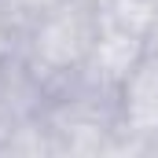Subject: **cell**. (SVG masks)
Instances as JSON below:
<instances>
[{"mask_svg": "<svg viewBox=\"0 0 158 158\" xmlns=\"http://www.w3.org/2000/svg\"><path fill=\"white\" fill-rule=\"evenodd\" d=\"M59 0H0V11L11 19V26L19 30V37H22V30L33 22V19H40L44 11H52Z\"/></svg>", "mask_w": 158, "mask_h": 158, "instance_id": "8992f818", "label": "cell"}, {"mask_svg": "<svg viewBox=\"0 0 158 158\" xmlns=\"http://www.w3.org/2000/svg\"><path fill=\"white\" fill-rule=\"evenodd\" d=\"M44 155L59 158V140H55L44 114L15 121L0 143V158H44Z\"/></svg>", "mask_w": 158, "mask_h": 158, "instance_id": "277c9868", "label": "cell"}, {"mask_svg": "<svg viewBox=\"0 0 158 158\" xmlns=\"http://www.w3.org/2000/svg\"><path fill=\"white\" fill-rule=\"evenodd\" d=\"M143 55H147L143 37H136V33H129V30H118V26H110V22L99 19V37H96L92 55H88V63L81 66L77 77L88 81V85H99V88L118 92L121 81L132 74V66H136Z\"/></svg>", "mask_w": 158, "mask_h": 158, "instance_id": "7a4b0ae2", "label": "cell"}, {"mask_svg": "<svg viewBox=\"0 0 158 158\" xmlns=\"http://www.w3.org/2000/svg\"><path fill=\"white\" fill-rule=\"evenodd\" d=\"M99 19L147 40V33L158 22V4L155 0H103L99 4Z\"/></svg>", "mask_w": 158, "mask_h": 158, "instance_id": "5b68a950", "label": "cell"}, {"mask_svg": "<svg viewBox=\"0 0 158 158\" xmlns=\"http://www.w3.org/2000/svg\"><path fill=\"white\" fill-rule=\"evenodd\" d=\"M143 44H147V55H158V22H155V30L147 33V40H143Z\"/></svg>", "mask_w": 158, "mask_h": 158, "instance_id": "ba28073f", "label": "cell"}, {"mask_svg": "<svg viewBox=\"0 0 158 158\" xmlns=\"http://www.w3.org/2000/svg\"><path fill=\"white\" fill-rule=\"evenodd\" d=\"M118 118L132 132H158V55H143L121 81Z\"/></svg>", "mask_w": 158, "mask_h": 158, "instance_id": "3957f363", "label": "cell"}, {"mask_svg": "<svg viewBox=\"0 0 158 158\" xmlns=\"http://www.w3.org/2000/svg\"><path fill=\"white\" fill-rule=\"evenodd\" d=\"M19 52V30L11 26V19L0 11V63L7 59V55H15Z\"/></svg>", "mask_w": 158, "mask_h": 158, "instance_id": "52a82bcc", "label": "cell"}, {"mask_svg": "<svg viewBox=\"0 0 158 158\" xmlns=\"http://www.w3.org/2000/svg\"><path fill=\"white\" fill-rule=\"evenodd\" d=\"M85 4H96V7H99V4H103V0H85Z\"/></svg>", "mask_w": 158, "mask_h": 158, "instance_id": "9c48e42d", "label": "cell"}, {"mask_svg": "<svg viewBox=\"0 0 158 158\" xmlns=\"http://www.w3.org/2000/svg\"><path fill=\"white\" fill-rule=\"evenodd\" d=\"M96 37H99V7L85 0H59L52 11H44L22 30L19 55L33 66L48 92H59L66 81L81 74Z\"/></svg>", "mask_w": 158, "mask_h": 158, "instance_id": "6da1fadb", "label": "cell"}]
</instances>
